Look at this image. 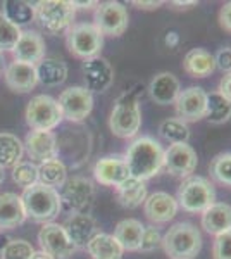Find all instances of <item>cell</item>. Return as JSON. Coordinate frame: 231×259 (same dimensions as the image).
I'll return each instance as SVG.
<instances>
[{
	"label": "cell",
	"mask_w": 231,
	"mask_h": 259,
	"mask_svg": "<svg viewBox=\"0 0 231 259\" xmlns=\"http://www.w3.org/2000/svg\"><path fill=\"white\" fill-rule=\"evenodd\" d=\"M164 154L166 150L152 137H138L129 144L124 154V162L128 166L129 177L147 182L161 173L164 168Z\"/></svg>",
	"instance_id": "cell-1"
},
{
	"label": "cell",
	"mask_w": 231,
	"mask_h": 259,
	"mask_svg": "<svg viewBox=\"0 0 231 259\" xmlns=\"http://www.w3.org/2000/svg\"><path fill=\"white\" fill-rule=\"evenodd\" d=\"M161 245L171 259H195L202 250V233L195 225L181 221L164 233Z\"/></svg>",
	"instance_id": "cell-2"
},
{
	"label": "cell",
	"mask_w": 231,
	"mask_h": 259,
	"mask_svg": "<svg viewBox=\"0 0 231 259\" xmlns=\"http://www.w3.org/2000/svg\"><path fill=\"white\" fill-rule=\"evenodd\" d=\"M24 211H26V218H31L36 223H52V220L56 218L61 211V194L56 189H49L45 185H36L24 189L23 195Z\"/></svg>",
	"instance_id": "cell-3"
},
{
	"label": "cell",
	"mask_w": 231,
	"mask_h": 259,
	"mask_svg": "<svg viewBox=\"0 0 231 259\" xmlns=\"http://www.w3.org/2000/svg\"><path fill=\"white\" fill-rule=\"evenodd\" d=\"M142 126V111L136 92L128 90L117 97L109 118V128L117 139H133Z\"/></svg>",
	"instance_id": "cell-4"
},
{
	"label": "cell",
	"mask_w": 231,
	"mask_h": 259,
	"mask_svg": "<svg viewBox=\"0 0 231 259\" xmlns=\"http://www.w3.org/2000/svg\"><path fill=\"white\" fill-rule=\"evenodd\" d=\"M176 202L183 211L202 214L216 202V190L212 183L204 177H188L181 182L176 194Z\"/></svg>",
	"instance_id": "cell-5"
},
{
	"label": "cell",
	"mask_w": 231,
	"mask_h": 259,
	"mask_svg": "<svg viewBox=\"0 0 231 259\" xmlns=\"http://www.w3.org/2000/svg\"><path fill=\"white\" fill-rule=\"evenodd\" d=\"M66 45L78 59H91L100 54L104 47V35L94 23H76L66 31Z\"/></svg>",
	"instance_id": "cell-6"
},
{
	"label": "cell",
	"mask_w": 231,
	"mask_h": 259,
	"mask_svg": "<svg viewBox=\"0 0 231 259\" xmlns=\"http://www.w3.org/2000/svg\"><path fill=\"white\" fill-rule=\"evenodd\" d=\"M33 9L40 24L50 33L68 31L73 26V19L76 14L74 2L68 0H41L35 4Z\"/></svg>",
	"instance_id": "cell-7"
},
{
	"label": "cell",
	"mask_w": 231,
	"mask_h": 259,
	"mask_svg": "<svg viewBox=\"0 0 231 259\" xmlns=\"http://www.w3.org/2000/svg\"><path fill=\"white\" fill-rule=\"evenodd\" d=\"M24 118L29 128L38 132H50L64 119L57 100L50 95H36L29 100Z\"/></svg>",
	"instance_id": "cell-8"
},
{
	"label": "cell",
	"mask_w": 231,
	"mask_h": 259,
	"mask_svg": "<svg viewBox=\"0 0 231 259\" xmlns=\"http://www.w3.org/2000/svg\"><path fill=\"white\" fill-rule=\"evenodd\" d=\"M94 24L102 35L121 36L128 30V24H129L128 9L121 2H114V0L97 4L95 14H94Z\"/></svg>",
	"instance_id": "cell-9"
},
{
	"label": "cell",
	"mask_w": 231,
	"mask_h": 259,
	"mask_svg": "<svg viewBox=\"0 0 231 259\" xmlns=\"http://www.w3.org/2000/svg\"><path fill=\"white\" fill-rule=\"evenodd\" d=\"M62 118L73 123H81L94 109V95L85 87H69L59 95L57 100Z\"/></svg>",
	"instance_id": "cell-10"
},
{
	"label": "cell",
	"mask_w": 231,
	"mask_h": 259,
	"mask_svg": "<svg viewBox=\"0 0 231 259\" xmlns=\"http://www.w3.org/2000/svg\"><path fill=\"white\" fill-rule=\"evenodd\" d=\"M95 199V187L88 178L73 177L66 180L62 185L61 204H64L69 211L74 212H88Z\"/></svg>",
	"instance_id": "cell-11"
},
{
	"label": "cell",
	"mask_w": 231,
	"mask_h": 259,
	"mask_svg": "<svg viewBox=\"0 0 231 259\" xmlns=\"http://www.w3.org/2000/svg\"><path fill=\"white\" fill-rule=\"evenodd\" d=\"M40 247L52 259H68L76 250V245L69 240L62 225L45 223L38 232Z\"/></svg>",
	"instance_id": "cell-12"
},
{
	"label": "cell",
	"mask_w": 231,
	"mask_h": 259,
	"mask_svg": "<svg viewBox=\"0 0 231 259\" xmlns=\"http://www.w3.org/2000/svg\"><path fill=\"white\" fill-rule=\"evenodd\" d=\"M174 107L178 119L184 123L202 119L207 114V92L200 87H188L179 92Z\"/></svg>",
	"instance_id": "cell-13"
},
{
	"label": "cell",
	"mask_w": 231,
	"mask_h": 259,
	"mask_svg": "<svg viewBox=\"0 0 231 259\" xmlns=\"http://www.w3.org/2000/svg\"><path fill=\"white\" fill-rule=\"evenodd\" d=\"M197 152L188 144H174L164 154V169L178 178H188L197 169Z\"/></svg>",
	"instance_id": "cell-14"
},
{
	"label": "cell",
	"mask_w": 231,
	"mask_h": 259,
	"mask_svg": "<svg viewBox=\"0 0 231 259\" xmlns=\"http://www.w3.org/2000/svg\"><path fill=\"white\" fill-rule=\"evenodd\" d=\"M24 152L28 154V157L31 162H47L52 159H57L59 154V145L57 139L52 132H38L33 130L24 139Z\"/></svg>",
	"instance_id": "cell-15"
},
{
	"label": "cell",
	"mask_w": 231,
	"mask_h": 259,
	"mask_svg": "<svg viewBox=\"0 0 231 259\" xmlns=\"http://www.w3.org/2000/svg\"><path fill=\"white\" fill-rule=\"evenodd\" d=\"M83 78L85 89L90 92H106L114 81V68L104 57L97 56L83 62Z\"/></svg>",
	"instance_id": "cell-16"
},
{
	"label": "cell",
	"mask_w": 231,
	"mask_h": 259,
	"mask_svg": "<svg viewBox=\"0 0 231 259\" xmlns=\"http://www.w3.org/2000/svg\"><path fill=\"white\" fill-rule=\"evenodd\" d=\"M178 209L179 206L176 202V197L167 192H154L144 202L145 216L152 225L169 223L178 214Z\"/></svg>",
	"instance_id": "cell-17"
},
{
	"label": "cell",
	"mask_w": 231,
	"mask_h": 259,
	"mask_svg": "<svg viewBox=\"0 0 231 259\" xmlns=\"http://www.w3.org/2000/svg\"><path fill=\"white\" fill-rule=\"evenodd\" d=\"M94 177L100 185L116 187L129 178L128 166L123 156H106L99 159L94 166Z\"/></svg>",
	"instance_id": "cell-18"
},
{
	"label": "cell",
	"mask_w": 231,
	"mask_h": 259,
	"mask_svg": "<svg viewBox=\"0 0 231 259\" xmlns=\"http://www.w3.org/2000/svg\"><path fill=\"white\" fill-rule=\"evenodd\" d=\"M4 78H6V85L16 94H28L38 85L36 66L21 61H12L6 68Z\"/></svg>",
	"instance_id": "cell-19"
},
{
	"label": "cell",
	"mask_w": 231,
	"mask_h": 259,
	"mask_svg": "<svg viewBox=\"0 0 231 259\" xmlns=\"http://www.w3.org/2000/svg\"><path fill=\"white\" fill-rule=\"evenodd\" d=\"M68 233L69 240L78 247H86V244L90 242L99 232V225H97L95 218L88 212H74L71 214L66 223L62 225Z\"/></svg>",
	"instance_id": "cell-20"
},
{
	"label": "cell",
	"mask_w": 231,
	"mask_h": 259,
	"mask_svg": "<svg viewBox=\"0 0 231 259\" xmlns=\"http://www.w3.org/2000/svg\"><path fill=\"white\" fill-rule=\"evenodd\" d=\"M179 92H181V85L179 80L169 71H162L157 73L152 78L149 85V95L159 106H171L176 102Z\"/></svg>",
	"instance_id": "cell-21"
},
{
	"label": "cell",
	"mask_w": 231,
	"mask_h": 259,
	"mask_svg": "<svg viewBox=\"0 0 231 259\" xmlns=\"http://www.w3.org/2000/svg\"><path fill=\"white\" fill-rule=\"evenodd\" d=\"M14 61L28 62V64H38L41 59H45V40L36 31H23L18 45L12 50Z\"/></svg>",
	"instance_id": "cell-22"
},
{
	"label": "cell",
	"mask_w": 231,
	"mask_h": 259,
	"mask_svg": "<svg viewBox=\"0 0 231 259\" xmlns=\"http://www.w3.org/2000/svg\"><path fill=\"white\" fill-rule=\"evenodd\" d=\"M24 221H26V211H24L21 195L12 192L0 194V228H18Z\"/></svg>",
	"instance_id": "cell-23"
},
{
	"label": "cell",
	"mask_w": 231,
	"mask_h": 259,
	"mask_svg": "<svg viewBox=\"0 0 231 259\" xmlns=\"http://www.w3.org/2000/svg\"><path fill=\"white\" fill-rule=\"evenodd\" d=\"M202 228L217 237L231 232V206L224 202H214L202 212Z\"/></svg>",
	"instance_id": "cell-24"
},
{
	"label": "cell",
	"mask_w": 231,
	"mask_h": 259,
	"mask_svg": "<svg viewBox=\"0 0 231 259\" xmlns=\"http://www.w3.org/2000/svg\"><path fill=\"white\" fill-rule=\"evenodd\" d=\"M183 69L192 78H207L216 71V61L205 49H192L183 57Z\"/></svg>",
	"instance_id": "cell-25"
},
{
	"label": "cell",
	"mask_w": 231,
	"mask_h": 259,
	"mask_svg": "<svg viewBox=\"0 0 231 259\" xmlns=\"http://www.w3.org/2000/svg\"><path fill=\"white\" fill-rule=\"evenodd\" d=\"M144 230L145 227L142 225V221L128 218V220L119 221V223L116 225L114 237H116V240L119 242L121 247H123V250L136 252V250H140Z\"/></svg>",
	"instance_id": "cell-26"
},
{
	"label": "cell",
	"mask_w": 231,
	"mask_h": 259,
	"mask_svg": "<svg viewBox=\"0 0 231 259\" xmlns=\"http://www.w3.org/2000/svg\"><path fill=\"white\" fill-rule=\"evenodd\" d=\"M116 197H117V202L123 207L135 209V207L142 206V204L145 202V199L149 197L145 182L129 177L128 180H124L121 185L116 187Z\"/></svg>",
	"instance_id": "cell-27"
},
{
	"label": "cell",
	"mask_w": 231,
	"mask_h": 259,
	"mask_svg": "<svg viewBox=\"0 0 231 259\" xmlns=\"http://www.w3.org/2000/svg\"><path fill=\"white\" fill-rule=\"evenodd\" d=\"M85 249L91 259H121L124 254L116 237L109 235V233H97L86 244Z\"/></svg>",
	"instance_id": "cell-28"
},
{
	"label": "cell",
	"mask_w": 231,
	"mask_h": 259,
	"mask_svg": "<svg viewBox=\"0 0 231 259\" xmlns=\"http://www.w3.org/2000/svg\"><path fill=\"white\" fill-rule=\"evenodd\" d=\"M38 83L45 87H59L68 78V64L56 57H45L36 64Z\"/></svg>",
	"instance_id": "cell-29"
},
{
	"label": "cell",
	"mask_w": 231,
	"mask_h": 259,
	"mask_svg": "<svg viewBox=\"0 0 231 259\" xmlns=\"http://www.w3.org/2000/svg\"><path fill=\"white\" fill-rule=\"evenodd\" d=\"M24 154V145L18 135L9 132L0 133V168H14Z\"/></svg>",
	"instance_id": "cell-30"
},
{
	"label": "cell",
	"mask_w": 231,
	"mask_h": 259,
	"mask_svg": "<svg viewBox=\"0 0 231 259\" xmlns=\"http://www.w3.org/2000/svg\"><path fill=\"white\" fill-rule=\"evenodd\" d=\"M68 180V169H66L64 162L59 159H52L47 162L38 164V183L45 185L49 189H59L62 187Z\"/></svg>",
	"instance_id": "cell-31"
},
{
	"label": "cell",
	"mask_w": 231,
	"mask_h": 259,
	"mask_svg": "<svg viewBox=\"0 0 231 259\" xmlns=\"http://www.w3.org/2000/svg\"><path fill=\"white\" fill-rule=\"evenodd\" d=\"M159 135L167 140L171 145L174 144H188L190 139V128L184 121L178 118H167L159 124Z\"/></svg>",
	"instance_id": "cell-32"
},
{
	"label": "cell",
	"mask_w": 231,
	"mask_h": 259,
	"mask_svg": "<svg viewBox=\"0 0 231 259\" xmlns=\"http://www.w3.org/2000/svg\"><path fill=\"white\" fill-rule=\"evenodd\" d=\"M205 118L214 124H222L231 118V102L222 97L217 90L207 94V114H205Z\"/></svg>",
	"instance_id": "cell-33"
},
{
	"label": "cell",
	"mask_w": 231,
	"mask_h": 259,
	"mask_svg": "<svg viewBox=\"0 0 231 259\" xmlns=\"http://www.w3.org/2000/svg\"><path fill=\"white\" fill-rule=\"evenodd\" d=\"M4 16L12 21L14 24H26L35 18V9L29 6L28 2H21V0H11V2H4Z\"/></svg>",
	"instance_id": "cell-34"
},
{
	"label": "cell",
	"mask_w": 231,
	"mask_h": 259,
	"mask_svg": "<svg viewBox=\"0 0 231 259\" xmlns=\"http://www.w3.org/2000/svg\"><path fill=\"white\" fill-rule=\"evenodd\" d=\"M12 180L18 187L29 189L38 183V166L31 161H19L12 168Z\"/></svg>",
	"instance_id": "cell-35"
},
{
	"label": "cell",
	"mask_w": 231,
	"mask_h": 259,
	"mask_svg": "<svg viewBox=\"0 0 231 259\" xmlns=\"http://www.w3.org/2000/svg\"><path fill=\"white\" fill-rule=\"evenodd\" d=\"M21 28L0 12V52H12L21 38Z\"/></svg>",
	"instance_id": "cell-36"
},
{
	"label": "cell",
	"mask_w": 231,
	"mask_h": 259,
	"mask_svg": "<svg viewBox=\"0 0 231 259\" xmlns=\"http://www.w3.org/2000/svg\"><path fill=\"white\" fill-rule=\"evenodd\" d=\"M211 175L216 182L231 187V152L216 156L211 162Z\"/></svg>",
	"instance_id": "cell-37"
},
{
	"label": "cell",
	"mask_w": 231,
	"mask_h": 259,
	"mask_svg": "<svg viewBox=\"0 0 231 259\" xmlns=\"http://www.w3.org/2000/svg\"><path fill=\"white\" fill-rule=\"evenodd\" d=\"M33 252H35V249L29 242L14 239L7 242L6 247L2 249V259H31Z\"/></svg>",
	"instance_id": "cell-38"
},
{
	"label": "cell",
	"mask_w": 231,
	"mask_h": 259,
	"mask_svg": "<svg viewBox=\"0 0 231 259\" xmlns=\"http://www.w3.org/2000/svg\"><path fill=\"white\" fill-rule=\"evenodd\" d=\"M162 244V235L159 232V228L155 225H150V227H145L144 230V237H142V245L140 250L142 252H152Z\"/></svg>",
	"instance_id": "cell-39"
},
{
	"label": "cell",
	"mask_w": 231,
	"mask_h": 259,
	"mask_svg": "<svg viewBox=\"0 0 231 259\" xmlns=\"http://www.w3.org/2000/svg\"><path fill=\"white\" fill-rule=\"evenodd\" d=\"M214 259H231V232L217 235L212 244Z\"/></svg>",
	"instance_id": "cell-40"
},
{
	"label": "cell",
	"mask_w": 231,
	"mask_h": 259,
	"mask_svg": "<svg viewBox=\"0 0 231 259\" xmlns=\"http://www.w3.org/2000/svg\"><path fill=\"white\" fill-rule=\"evenodd\" d=\"M214 61H216V68H219L224 74L231 73V49L229 47L217 50V54L214 56Z\"/></svg>",
	"instance_id": "cell-41"
},
{
	"label": "cell",
	"mask_w": 231,
	"mask_h": 259,
	"mask_svg": "<svg viewBox=\"0 0 231 259\" xmlns=\"http://www.w3.org/2000/svg\"><path fill=\"white\" fill-rule=\"evenodd\" d=\"M219 24L224 31L231 33V2H226L219 11Z\"/></svg>",
	"instance_id": "cell-42"
},
{
	"label": "cell",
	"mask_w": 231,
	"mask_h": 259,
	"mask_svg": "<svg viewBox=\"0 0 231 259\" xmlns=\"http://www.w3.org/2000/svg\"><path fill=\"white\" fill-rule=\"evenodd\" d=\"M217 92H219V94L226 100H229V102H231V73H226L224 76L221 78L219 89H217Z\"/></svg>",
	"instance_id": "cell-43"
},
{
	"label": "cell",
	"mask_w": 231,
	"mask_h": 259,
	"mask_svg": "<svg viewBox=\"0 0 231 259\" xmlns=\"http://www.w3.org/2000/svg\"><path fill=\"white\" fill-rule=\"evenodd\" d=\"M133 6H136L138 9H157L162 6V2H155V0L152 2H133Z\"/></svg>",
	"instance_id": "cell-44"
},
{
	"label": "cell",
	"mask_w": 231,
	"mask_h": 259,
	"mask_svg": "<svg viewBox=\"0 0 231 259\" xmlns=\"http://www.w3.org/2000/svg\"><path fill=\"white\" fill-rule=\"evenodd\" d=\"M178 41H179V36H178V33L176 31H169L166 35V45L167 47H176V45H178Z\"/></svg>",
	"instance_id": "cell-45"
},
{
	"label": "cell",
	"mask_w": 231,
	"mask_h": 259,
	"mask_svg": "<svg viewBox=\"0 0 231 259\" xmlns=\"http://www.w3.org/2000/svg\"><path fill=\"white\" fill-rule=\"evenodd\" d=\"M173 6H178V7H181V9H187V7L197 6V2L195 0H190V2H173Z\"/></svg>",
	"instance_id": "cell-46"
},
{
	"label": "cell",
	"mask_w": 231,
	"mask_h": 259,
	"mask_svg": "<svg viewBox=\"0 0 231 259\" xmlns=\"http://www.w3.org/2000/svg\"><path fill=\"white\" fill-rule=\"evenodd\" d=\"M31 259H52V257H50L49 254H45L43 250H38V252L35 250V252H33V256H31Z\"/></svg>",
	"instance_id": "cell-47"
},
{
	"label": "cell",
	"mask_w": 231,
	"mask_h": 259,
	"mask_svg": "<svg viewBox=\"0 0 231 259\" xmlns=\"http://www.w3.org/2000/svg\"><path fill=\"white\" fill-rule=\"evenodd\" d=\"M2 182H4V169L0 168V185H2Z\"/></svg>",
	"instance_id": "cell-48"
}]
</instances>
